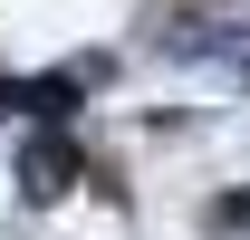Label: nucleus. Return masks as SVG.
I'll return each instance as SVG.
<instances>
[{
    "label": "nucleus",
    "mask_w": 250,
    "mask_h": 240,
    "mask_svg": "<svg viewBox=\"0 0 250 240\" xmlns=\"http://www.w3.org/2000/svg\"><path fill=\"white\" fill-rule=\"evenodd\" d=\"M212 231H250V192H231V202H212Z\"/></svg>",
    "instance_id": "7ed1b4c3"
},
{
    "label": "nucleus",
    "mask_w": 250,
    "mask_h": 240,
    "mask_svg": "<svg viewBox=\"0 0 250 240\" xmlns=\"http://www.w3.org/2000/svg\"><path fill=\"white\" fill-rule=\"evenodd\" d=\"M20 182H29V192H67V182H77V154H67L58 135H29V144H20Z\"/></svg>",
    "instance_id": "f257e3e1"
},
{
    "label": "nucleus",
    "mask_w": 250,
    "mask_h": 240,
    "mask_svg": "<svg viewBox=\"0 0 250 240\" xmlns=\"http://www.w3.org/2000/svg\"><path fill=\"white\" fill-rule=\"evenodd\" d=\"M67 96H77L67 77H39V87H20V106H29L39 125H58V116H67Z\"/></svg>",
    "instance_id": "f03ea898"
}]
</instances>
